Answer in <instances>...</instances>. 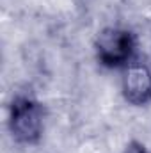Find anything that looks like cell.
I'll use <instances>...</instances> for the list:
<instances>
[{
	"label": "cell",
	"mask_w": 151,
	"mask_h": 153,
	"mask_svg": "<svg viewBox=\"0 0 151 153\" xmlns=\"http://www.w3.org/2000/svg\"><path fill=\"white\" fill-rule=\"evenodd\" d=\"M9 128L18 143L23 144L38 143L44 128L43 105L29 96L14 98L9 112Z\"/></svg>",
	"instance_id": "1"
},
{
	"label": "cell",
	"mask_w": 151,
	"mask_h": 153,
	"mask_svg": "<svg viewBox=\"0 0 151 153\" xmlns=\"http://www.w3.org/2000/svg\"><path fill=\"white\" fill-rule=\"evenodd\" d=\"M98 61L107 68H124L133 61L135 39L126 29L109 27L101 30L96 38Z\"/></svg>",
	"instance_id": "2"
},
{
	"label": "cell",
	"mask_w": 151,
	"mask_h": 153,
	"mask_svg": "<svg viewBox=\"0 0 151 153\" xmlns=\"http://www.w3.org/2000/svg\"><path fill=\"white\" fill-rule=\"evenodd\" d=\"M123 96L132 105H146L151 102V68L144 62H130L123 68Z\"/></svg>",
	"instance_id": "3"
},
{
	"label": "cell",
	"mask_w": 151,
	"mask_h": 153,
	"mask_svg": "<svg viewBox=\"0 0 151 153\" xmlns=\"http://www.w3.org/2000/svg\"><path fill=\"white\" fill-rule=\"evenodd\" d=\"M124 153H148L146 152V148L141 144V143H130L128 146H126V150H124Z\"/></svg>",
	"instance_id": "4"
}]
</instances>
